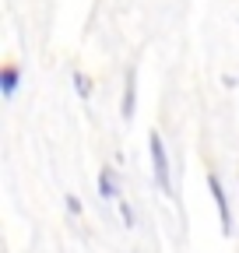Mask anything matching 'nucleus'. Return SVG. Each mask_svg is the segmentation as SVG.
<instances>
[{
    "instance_id": "1",
    "label": "nucleus",
    "mask_w": 239,
    "mask_h": 253,
    "mask_svg": "<svg viewBox=\"0 0 239 253\" xmlns=\"http://www.w3.org/2000/svg\"><path fill=\"white\" fill-rule=\"evenodd\" d=\"M148 148H152V166H155V179L162 186V194L172 197V183H169V158H165V144L159 137V130L148 134Z\"/></svg>"
},
{
    "instance_id": "2",
    "label": "nucleus",
    "mask_w": 239,
    "mask_h": 253,
    "mask_svg": "<svg viewBox=\"0 0 239 253\" xmlns=\"http://www.w3.org/2000/svg\"><path fill=\"white\" fill-rule=\"evenodd\" d=\"M207 190H211V197L218 204V218H222V232L229 236L232 232V211H229V197H225V190L218 183V176H207Z\"/></svg>"
},
{
    "instance_id": "3",
    "label": "nucleus",
    "mask_w": 239,
    "mask_h": 253,
    "mask_svg": "<svg viewBox=\"0 0 239 253\" xmlns=\"http://www.w3.org/2000/svg\"><path fill=\"white\" fill-rule=\"evenodd\" d=\"M99 194H102L106 201H116V197H120V186H116L113 169H102V172H99Z\"/></svg>"
},
{
    "instance_id": "4",
    "label": "nucleus",
    "mask_w": 239,
    "mask_h": 253,
    "mask_svg": "<svg viewBox=\"0 0 239 253\" xmlns=\"http://www.w3.org/2000/svg\"><path fill=\"white\" fill-rule=\"evenodd\" d=\"M134 95H137V74L127 71V88H123V116H134Z\"/></svg>"
},
{
    "instance_id": "5",
    "label": "nucleus",
    "mask_w": 239,
    "mask_h": 253,
    "mask_svg": "<svg viewBox=\"0 0 239 253\" xmlns=\"http://www.w3.org/2000/svg\"><path fill=\"white\" fill-rule=\"evenodd\" d=\"M18 67H14V63H7V67L4 71H0V88H4V95H7V99H11V95L18 91Z\"/></svg>"
},
{
    "instance_id": "6",
    "label": "nucleus",
    "mask_w": 239,
    "mask_h": 253,
    "mask_svg": "<svg viewBox=\"0 0 239 253\" xmlns=\"http://www.w3.org/2000/svg\"><path fill=\"white\" fill-rule=\"evenodd\" d=\"M74 88H78V95H84V99L92 95V84H88V78H84V74H74Z\"/></svg>"
},
{
    "instance_id": "7",
    "label": "nucleus",
    "mask_w": 239,
    "mask_h": 253,
    "mask_svg": "<svg viewBox=\"0 0 239 253\" xmlns=\"http://www.w3.org/2000/svg\"><path fill=\"white\" fill-rule=\"evenodd\" d=\"M67 211H71V214H78V211H81V204H78V197H67Z\"/></svg>"
}]
</instances>
